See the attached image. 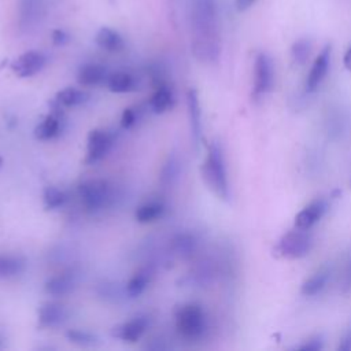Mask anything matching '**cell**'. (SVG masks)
Returning a JSON list of instances; mask_svg holds the SVG:
<instances>
[{"label": "cell", "instance_id": "cell-1", "mask_svg": "<svg viewBox=\"0 0 351 351\" xmlns=\"http://www.w3.org/2000/svg\"><path fill=\"white\" fill-rule=\"evenodd\" d=\"M189 26L195 58L203 63H214L221 53L217 1L189 0Z\"/></svg>", "mask_w": 351, "mask_h": 351}, {"label": "cell", "instance_id": "cell-2", "mask_svg": "<svg viewBox=\"0 0 351 351\" xmlns=\"http://www.w3.org/2000/svg\"><path fill=\"white\" fill-rule=\"evenodd\" d=\"M200 173L207 188L221 200L229 202L230 186H229L225 158H223V152L219 143L213 141L207 147V154L202 163Z\"/></svg>", "mask_w": 351, "mask_h": 351}, {"label": "cell", "instance_id": "cell-3", "mask_svg": "<svg viewBox=\"0 0 351 351\" xmlns=\"http://www.w3.org/2000/svg\"><path fill=\"white\" fill-rule=\"evenodd\" d=\"M177 332L186 340H197L207 330V318L203 307L197 303H185L176 308Z\"/></svg>", "mask_w": 351, "mask_h": 351}, {"label": "cell", "instance_id": "cell-4", "mask_svg": "<svg viewBox=\"0 0 351 351\" xmlns=\"http://www.w3.org/2000/svg\"><path fill=\"white\" fill-rule=\"evenodd\" d=\"M78 195L82 206L90 211H101L112 202V188L108 181L101 178L86 180L80 184Z\"/></svg>", "mask_w": 351, "mask_h": 351}, {"label": "cell", "instance_id": "cell-5", "mask_svg": "<svg viewBox=\"0 0 351 351\" xmlns=\"http://www.w3.org/2000/svg\"><path fill=\"white\" fill-rule=\"evenodd\" d=\"M313 248V237L304 230L295 228L285 232L277 241L276 251L285 259H300L306 256Z\"/></svg>", "mask_w": 351, "mask_h": 351}, {"label": "cell", "instance_id": "cell-6", "mask_svg": "<svg viewBox=\"0 0 351 351\" xmlns=\"http://www.w3.org/2000/svg\"><path fill=\"white\" fill-rule=\"evenodd\" d=\"M274 67L270 56L265 52H259L254 60L252 73V96L254 99L263 97L273 86Z\"/></svg>", "mask_w": 351, "mask_h": 351}, {"label": "cell", "instance_id": "cell-7", "mask_svg": "<svg viewBox=\"0 0 351 351\" xmlns=\"http://www.w3.org/2000/svg\"><path fill=\"white\" fill-rule=\"evenodd\" d=\"M112 144H114V136L111 132L101 128L92 129L88 134L86 155L84 162L86 165H93L101 160L110 152Z\"/></svg>", "mask_w": 351, "mask_h": 351}, {"label": "cell", "instance_id": "cell-8", "mask_svg": "<svg viewBox=\"0 0 351 351\" xmlns=\"http://www.w3.org/2000/svg\"><path fill=\"white\" fill-rule=\"evenodd\" d=\"M45 64H47V56L43 52L26 51L22 55H19L11 63L10 67L15 75H18L19 78H26L40 73Z\"/></svg>", "mask_w": 351, "mask_h": 351}, {"label": "cell", "instance_id": "cell-9", "mask_svg": "<svg viewBox=\"0 0 351 351\" xmlns=\"http://www.w3.org/2000/svg\"><path fill=\"white\" fill-rule=\"evenodd\" d=\"M147 328H148V317L138 315L114 326L111 330V336L125 343L133 344L143 337Z\"/></svg>", "mask_w": 351, "mask_h": 351}, {"label": "cell", "instance_id": "cell-10", "mask_svg": "<svg viewBox=\"0 0 351 351\" xmlns=\"http://www.w3.org/2000/svg\"><path fill=\"white\" fill-rule=\"evenodd\" d=\"M67 319V308L58 302H45L37 310V326L40 329L56 328Z\"/></svg>", "mask_w": 351, "mask_h": 351}, {"label": "cell", "instance_id": "cell-11", "mask_svg": "<svg viewBox=\"0 0 351 351\" xmlns=\"http://www.w3.org/2000/svg\"><path fill=\"white\" fill-rule=\"evenodd\" d=\"M329 64H330V47L326 45L314 59L311 69L307 74L306 82H304V88L307 92H314L318 89V86L322 84V81L325 80L328 70H329Z\"/></svg>", "mask_w": 351, "mask_h": 351}, {"label": "cell", "instance_id": "cell-12", "mask_svg": "<svg viewBox=\"0 0 351 351\" xmlns=\"http://www.w3.org/2000/svg\"><path fill=\"white\" fill-rule=\"evenodd\" d=\"M328 210V203L324 199H315L304 206L295 217V228L310 230Z\"/></svg>", "mask_w": 351, "mask_h": 351}, {"label": "cell", "instance_id": "cell-13", "mask_svg": "<svg viewBox=\"0 0 351 351\" xmlns=\"http://www.w3.org/2000/svg\"><path fill=\"white\" fill-rule=\"evenodd\" d=\"M186 106H188V117L191 126V136L195 145H199L202 138V110L199 95L196 89L191 88L186 95Z\"/></svg>", "mask_w": 351, "mask_h": 351}, {"label": "cell", "instance_id": "cell-14", "mask_svg": "<svg viewBox=\"0 0 351 351\" xmlns=\"http://www.w3.org/2000/svg\"><path fill=\"white\" fill-rule=\"evenodd\" d=\"M332 274V267L329 265H324L317 269L302 284L300 292L304 296H315L324 291Z\"/></svg>", "mask_w": 351, "mask_h": 351}, {"label": "cell", "instance_id": "cell-15", "mask_svg": "<svg viewBox=\"0 0 351 351\" xmlns=\"http://www.w3.org/2000/svg\"><path fill=\"white\" fill-rule=\"evenodd\" d=\"M75 274L71 271H64L48 278L44 289L51 296H64L75 288Z\"/></svg>", "mask_w": 351, "mask_h": 351}, {"label": "cell", "instance_id": "cell-16", "mask_svg": "<svg viewBox=\"0 0 351 351\" xmlns=\"http://www.w3.org/2000/svg\"><path fill=\"white\" fill-rule=\"evenodd\" d=\"M62 130V118L58 111L47 114L41 122L34 128V137L41 141L51 140L56 137Z\"/></svg>", "mask_w": 351, "mask_h": 351}, {"label": "cell", "instance_id": "cell-17", "mask_svg": "<svg viewBox=\"0 0 351 351\" xmlns=\"http://www.w3.org/2000/svg\"><path fill=\"white\" fill-rule=\"evenodd\" d=\"M104 80H107V69L99 63H86L77 73V81L82 86H93Z\"/></svg>", "mask_w": 351, "mask_h": 351}, {"label": "cell", "instance_id": "cell-18", "mask_svg": "<svg viewBox=\"0 0 351 351\" xmlns=\"http://www.w3.org/2000/svg\"><path fill=\"white\" fill-rule=\"evenodd\" d=\"M95 41L101 49L108 51V52H119L125 47V41H123L122 36L117 30L107 27V26L100 27L97 30Z\"/></svg>", "mask_w": 351, "mask_h": 351}, {"label": "cell", "instance_id": "cell-19", "mask_svg": "<svg viewBox=\"0 0 351 351\" xmlns=\"http://www.w3.org/2000/svg\"><path fill=\"white\" fill-rule=\"evenodd\" d=\"M26 261L21 255L0 254V278H14L25 271Z\"/></svg>", "mask_w": 351, "mask_h": 351}, {"label": "cell", "instance_id": "cell-20", "mask_svg": "<svg viewBox=\"0 0 351 351\" xmlns=\"http://www.w3.org/2000/svg\"><path fill=\"white\" fill-rule=\"evenodd\" d=\"M148 104H149V108L155 114H163V112L169 111L174 106L173 90L166 84L160 85V86H156L155 92L149 97Z\"/></svg>", "mask_w": 351, "mask_h": 351}, {"label": "cell", "instance_id": "cell-21", "mask_svg": "<svg viewBox=\"0 0 351 351\" xmlns=\"http://www.w3.org/2000/svg\"><path fill=\"white\" fill-rule=\"evenodd\" d=\"M165 210H166V207H165L163 202L151 200V202H147L136 208L134 218L140 223H149V222L159 219L163 215Z\"/></svg>", "mask_w": 351, "mask_h": 351}, {"label": "cell", "instance_id": "cell-22", "mask_svg": "<svg viewBox=\"0 0 351 351\" xmlns=\"http://www.w3.org/2000/svg\"><path fill=\"white\" fill-rule=\"evenodd\" d=\"M151 271L149 269L144 267V269H140L138 271H136L130 280L126 282V287H125V292L129 298H137L140 296L147 285L149 284V280H151Z\"/></svg>", "mask_w": 351, "mask_h": 351}, {"label": "cell", "instance_id": "cell-23", "mask_svg": "<svg viewBox=\"0 0 351 351\" xmlns=\"http://www.w3.org/2000/svg\"><path fill=\"white\" fill-rule=\"evenodd\" d=\"M107 86L114 93H126L136 89V81L129 73L118 71L107 77Z\"/></svg>", "mask_w": 351, "mask_h": 351}, {"label": "cell", "instance_id": "cell-24", "mask_svg": "<svg viewBox=\"0 0 351 351\" xmlns=\"http://www.w3.org/2000/svg\"><path fill=\"white\" fill-rule=\"evenodd\" d=\"M88 99V93L78 88H64L59 90L55 96V101L62 107H75L85 103Z\"/></svg>", "mask_w": 351, "mask_h": 351}, {"label": "cell", "instance_id": "cell-25", "mask_svg": "<svg viewBox=\"0 0 351 351\" xmlns=\"http://www.w3.org/2000/svg\"><path fill=\"white\" fill-rule=\"evenodd\" d=\"M171 247L178 256L189 258L195 254V251L197 248V240L191 233H178L171 240Z\"/></svg>", "mask_w": 351, "mask_h": 351}, {"label": "cell", "instance_id": "cell-26", "mask_svg": "<svg viewBox=\"0 0 351 351\" xmlns=\"http://www.w3.org/2000/svg\"><path fill=\"white\" fill-rule=\"evenodd\" d=\"M43 202L45 210H55L67 202V193L56 186H45L43 192Z\"/></svg>", "mask_w": 351, "mask_h": 351}, {"label": "cell", "instance_id": "cell-27", "mask_svg": "<svg viewBox=\"0 0 351 351\" xmlns=\"http://www.w3.org/2000/svg\"><path fill=\"white\" fill-rule=\"evenodd\" d=\"M66 339L80 347H93L99 343V339L96 335L84 330V329H69L66 332Z\"/></svg>", "mask_w": 351, "mask_h": 351}, {"label": "cell", "instance_id": "cell-28", "mask_svg": "<svg viewBox=\"0 0 351 351\" xmlns=\"http://www.w3.org/2000/svg\"><path fill=\"white\" fill-rule=\"evenodd\" d=\"M311 53V43L307 38H300L291 47V58L296 64H304Z\"/></svg>", "mask_w": 351, "mask_h": 351}, {"label": "cell", "instance_id": "cell-29", "mask_svg": "<svg viewBox=\"0 0 351 351\" xmlns=\"http://www.w3.org/2000/svg\"><path fill=\"white\" fill-rule=\"evenodd\" d=\"M178 171H180V163L177 158L174 155L169 156L160 171V182L165 185L171 184L178 177Z\"/></svg>", "mask_w": 351, "mask_h": 351}, {"label": "cell", "instance_id": "cell-30", "mask_svg": "<svg viewBox=\"0 0 351 351\" xmlns=\"http://www.w3.org/2000/svg\"><path fill=\"white\" fill-rule=\"evenodd\" d=\"M340 288L344 293L351 291V251L347 254L344 259V266L341 271V280H340Z\"/></svg>", "mask_w": 351, "mask_h": 351}, {"label": "cell", "instance_id": "cell-31", "mask_svg": "<svg viewBox=\"0 0 351 351\" xmlns=\"http://www.w3.org/2000/svg\"><path fill=\"white\" fill-rule=\"evenodd\" d=\"M137 121V114L133 107H128L123 110L121 115V128L122 129H130Z\"/></svg>", "mask_w": 351, "mask_h": 351}, {"label": "cell", "instance_id": "cell-32", "mask_svg": "<svg viewBox=\"0 0 351 351\" xmlns=\"http://www.w3.org/2000/svg\"><path fill=\"white\" fill-rule=\"evenodd\" d=\"M322 348H324V339L319 335L310 337L302 346H299V350H303V351H319Z\"/></svg>", "mask_w": 351, "mask_h": 351}, {"label": "cell", "instance_id": "cell-33", "mask_svg": "<svg viewBox=\"0 0 351 351\" xmlns=\"http://www.w3.org/2000/svg\"><path fill=\"white\" fill-rule=\"evenodd\" d=\"M69 40H70V37H69V34H67L64 30H62V29H55V30L52 32V43H53L55 45H63V44H66Z\"/></svg>", "mask_w": 351, "mask_h": 351}, {"label": "cell", "instance_id": "cell-34", "mask_svg": "<svg viewBox=\"0 0 351 351\" xmlns=\"http://www.w3.org/2000/svg\"><path fill=\"white\" fill-rule=\"evenodd\" d=\"M337 350H341V351H350L351 350V325L347 328V330L344 332L339 346H337Z\"/></svg>", "mask_w": 351, "mask_h": 351}, {"label": "cell", "instance_id": "cell-35", "mask_svg": "<svg viewBox=\"0 0 351 351\" xmlns=\"http://www.w3.org/2000/svg\"><path fill=\"white\" fill-rule=\"evenodd\" d=\"M255 3V0H236V8L239 11H244L248 7H251Z\"/></svg>", "mask_w": 351, "mask_h": 351}, {"label": "cell", "instance_id": "cell-36", "mask_svg": "<svg viewBox=\"0 0 351 351\" xmlns=\"http://www.w3.org/2000/svg\"><path fill=\"white\" fill-rule=\"evenodd\" d=\"M343 63H344V66H346L347 70H351V45L348 47V49H347L346 53H344Z\"/></svg>", "mask_w": 351, "mask_h": 351}, {"label": "cell", "instance_id": "cell-37", "mask_svg": "<svg viewBox=\"0 0 351 351\" xmlns=\"http://www.w3.org/2000/svg\"><path fill=\"white\" fill-rule=\"evenodd\" d=\"M3 347V340H1V337H0V348Z\"/></svg>", "mask_w": 351, "mask_h": 351}, {"label": "cell", "instance_id": "cell-38", "mask_svg": "<svg viewBox=\"0 0 351 351\" xmlns=\"http://www.w3.org/2000/svg\"><path fill=\"white\" fill-rule=\"evenodd\" d=\"M1 165H3V158L0 156V166H1Z\"/></svg>", "mask_w": 351, "mask_h": 351}]
</instances>
